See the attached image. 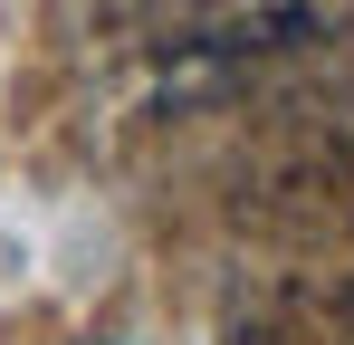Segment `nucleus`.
I'll return each mask as SVG.
<instances>
[{
	"label": "nucleus",
	"instance_id": "f257e3e1",
	"mask_svg": "<svg viewBox=\"0 0 354 345\" xmlns=\"http://www.w3.org/2000/svg\"><path fill=\"white\" fill-rule=\"evenodd\" d=\"M239 230H268V240H326V230H354V154L326 134V144H288L268 163L239 172Z\"/></svg>",
	"mask_w": 354,
	"mask_h": 345
},
{
	"label": "nucleus",
	"instance_id": "f03ea898",
	"mask_svg": "<svg viewBox=\"0 0 354 345\" xmlns=\"http://www.w3.org/2000/svg\"><path fill=\"white\" fill-rule=\"evenodd\" d=\"M221 345H354V288L326 269L249 278L221 307Z\"/></svg>",
	"mask_w": 354,
	"mask_h": 345
}]
</instances>
